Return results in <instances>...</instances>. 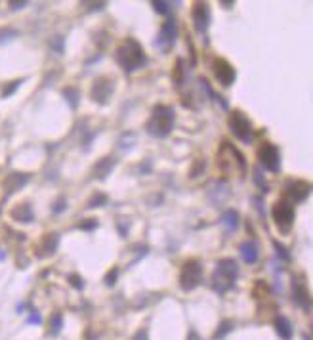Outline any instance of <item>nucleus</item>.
Wrapping results in <instances>:
<instances>
[{
	"instance_id": "nucleus-1",
	"label": "nucleus",
	"mask_w": 313,
	"mask_h": 340,
	"mask_svg": "<svg viewBox=\"0 0 313 340\" xmlns=\"http://www.w3.org/2000/svg\"><path fill=\"white\" fill-rule=\"evenodd\" d=\"M117 61L124 67L126 71H130V69H138L140 65L145 64V55H143L141 48L134 40H128L124 46L118 48Z\"/></svg>"
},
{
	"instance_id": "nucleus-2",
	"label": "nucleus",
	"mask_w": 313,
	"mask_h": 340,
	"mask_svg": "<svg viewBox=\"0 0 313 340\" xmlns=\"http://www.w3.org/2000/svg\"><path fill=\"white\" fill-rule=\"evenodd\" d=\"M174 125V113L170 107H155L153 111V117L149 120V132L155 136H166L170 130H172Z\"/></svg>"
},
{
	"instance_id": "nucleus-3",
	"label": "nucleus",
	"mask_w": 313,
	"mask_h": 340,
	"mask_svg": "<svg viewBox=\"0 0 313 340\" xmlns=\"http://www.w3.org/2000/svg\"><path fill=\"white\" fill-rule=\"evenodd\" d=\"M239 273V269L235 266L233 260H222L216 268V273H214V289L218 293H224L229 287L233 285L235 277Z\"/></svg>"
},
{
	"instance_id": "nucleus-4",
	"label": "nucleus",
	"mask_w": 313,
	"mask_h": 340,
	"mask_svg": "<svg viewBox=\"0 0 313 340\" xmlns=\"http://www.w3.org/2000/svg\"><path fill=\"white\" fill-rule=\"evenodd\" d=\"M273 220L281 231H289L290 226H292V220H294V208H292V205L287 203V201H279L273 206Z\"/></svg>"
},
{
	"instance_id": "nucleus-5",
	"label": "nucleus",
	"mask_w": 313,
	"mask_h": 340,
	"mask_svg": "<svg viewBox=\"0 0 313 340\" xmlns=\"http://www.w3.org/2000/svg\"><path fill=\"white\" fill-rule=\"evenodd\" d=\"M229 125H231L233 134L237 136L239 140H243V142H251V140H252V125H251V120L246 119L241 111H235L233 115H231Z\"/></svg>"
},
{
	"instance_id": "nucleus-6",
	"label": "nucleus",
	"mask_w": 313,
	"mask_h": 340,
	"mask_svg": "<svg viewBox=\"0 0 313 340\" xmlns=\"http://www.w3.org/2000/svg\"><path fill=\"white\" fill-rule=\"evenodd\" d=\"M201 275H203V269L199 266V262H187L185 266H183V271H181V287L189 291V289H195L199 285V281H201Z\"/></svg>"
},
{
	"instance_id": "nucleus-7",
	"label": "nucleus",
	"mask_w": 313,
	"mask_h": 340,
	"mask_svg": "<svg viewBox=\"0 0 313 340\" xmlns=\"http://www.w3.org/2000/svg\"><path fill=\"white\" fill-rule=\"evenodd\" d=\"M258 159L260 163L264 165V168L271 170V172H277L279 170V151L275 145L271 143H264L258 151Z\"/></svg>"
},
{
	"instance_id": "nucleus-8",
	"label": "nucleus",
	"mask_w": 313,
	"mask_h": 340,
	"mask_svg": "<svg viewBox=\"0 0 313 340\" xmlns=\"http://www.w3.org/2000/svg\"><path fill=\"white\" fill-rule=\"evenodd\" d=\"M214 73H216V79L222 82V84H231L235 79V71L233 67L227 64V61H224V59H218L216 64H214Z\"/></svg>"
},
{
	"instance_id": "nucleus-9",
	"label": "nucleus",
	"mask_w": 313,
	"mask_h": 340,
	"mask_svg": "<svg viewBox=\"0 0 313 340\" xmlns=\"http://www.w3.org/2000/svg\"><path fill=\"white\" fill-rule=\"evenodd\" d=\"M193 19H195V27L199 31H204L208 27V10L204 4H197L193 8Z\"/></svg>"
},
{
	"instance_id": "nucleus-10",
	"label": "nucleus",
	"mask_w": 313,
	"mask_h": 340,
	"mask_svg": "<svg viewBox=\"0 0 313 340\" xmlns=\"http://www.w3.org/2000/svg\"><path fill=\"white\" fill-rule=\"evenodd\" d=\"M241 254H243V258L248 262V264L258 260V249H256L254 243H243V245H241Z\"/></svg>"
},
{
	"instance_id": "nucleus-11",
	"label": "nucleus",
	"mask_w": 313,
	"mask_h": 340,
	"mask_svg": "<svg viewBox=\"0 0 313 340\" xmlns=\"http://www.w3.org/2000/svg\"><path fill=\"white\" fill-rule=\"evenodd\" d=\"M277 331H279V334H281L283 338H290V334H292V331H290L289 327V321L285 319V317H277Z\"/></svg>"
},
{
	"instance_id": "nucleus-12",
	"label": "nucleus",
	"mask_w": 313,
	"mask_h": 340,
	"mask_svg": "<svg viewBox=\"0 0 313 340\" xmlns=\"http://www.w3.org/2000/svg\"><path fill=\"white\" fill-rule=\"evenodd\" d=\"M237 222H239V216H237V212L229 210V212L224 214V224H226V226H229V228H235V226H237Z\"/></svg>"
}]
</instances>
